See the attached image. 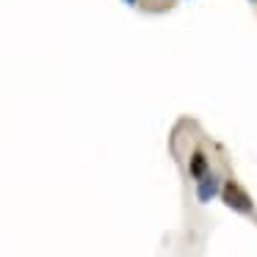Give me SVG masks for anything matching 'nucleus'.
<instances>
[{
  "label": "nucleus",
  "instance_id": "f257e3e1",
  "mask_svg": "<svg viewBox=\"0 0 257 257\" xmlns=\"http://www.w3.org/2000/svg\"><path fill=\"white\" fill-rule=\"evenodd\" d=\"M221 199H224V205H227L229 210H235V213H246V216H249V213L254 210L251 196L246 194L235 180H227V183L221 185Z\"/></svg>",
  "mask_w": 257,
  "mask_h": 257
},
{
  "label": "nucleus",
  "instance_id": "f03ea898",
  "mask_svg": "<svg viewBox=\"0 0 257 257\" xmlns=\"http://www.w3.org/2000/svg\"><path fill=\"white\" fill-rule=\"evenodd\" d=\"M221 185H224V183H221V177H218V174H210V172H207L205 177L196 183V199H199L202 205L213 202L218 194H221Z\"/></svg>",
  "mask_w": 257,
  "mask_h": 257
},
{
  "label": "nucleus",
  "instance_id": "7ed1b4c3",
  "mask_svg": "<svg viewBox=\"0 0 257 257\" xmlns=\"http://www.w3.org/2000/svg\"><path fill=\"white\" fill-rule=\"evenodd\" d=\"M188 174L196 180V183H199V180L207 174V155H205L202 150H194V152H191V158H188Z\"/></svg>",
  "mask_w": 257,
  "mask_h": 257
},
{
  "label": "nucleus",
  "instance_id": "20e7f679",
  "mask_svg": "<svg viewBox=\"0 0 257 257\" xmlns=\"http://www.w3.org/2000/svg\"><path fill=\"white\" fill-rule=\"evenodd\" d=\"M124 3H127V6H136V0H124Z\"/></svg>",
  "mask_w": 257,
  "mask_h": 257
}]
</instances>
